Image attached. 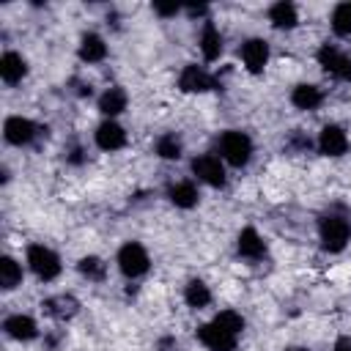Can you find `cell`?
Returning a JSON list of instances; mask_svg holds the SVG:
<instances>
[{"label": "cell", "mask_w": 351, "mask_h": 351, "mask_svg": "<svg viewBox=\"0 0 351 351\" xmlns=\"http://www.w3.org/2000/svg\"><path fill=\"white\" fill-rule=\"evenodd\" d=\"M181 151H184V145L173 132H167L156 140V156H162V159H178Z\"/></svg>", "instance_id": "obj_27"}, {"label": "cell", "mask_w": 351, "mask_h": 351, "mask_svg": "<svg viewBox=\"0 0 351 351\" xmlns=\"http://www.w3.org/2000/svg\"><path fill=\"white\" fill-rule=\"evenodd\" d=\"M41 310L58 321H66V318H74L77 310H80V302L71 296V293H58V296H47L41 302Z\"/></svg>", "instance_id": "obj_13"}, {"label": "cell", "mask_w": 351, "mask_h": 351, "mask_svg": "<svg viewBox=\"0 0 351 351\" xmlns=\"http://www.w3.org/2000/svg\"><path fill=\"white\" fill-rule=\"evenodd\" d=\"M151 266V258L145 252V247L140 241H126L121 250H118V269L123 277L134 280V277H143Z\"/></svg>", "instance_id": "obj_3"}, {"label": "cell", "mask_w": 351, "mask_h": 351, "mask_svg": "<svg viewBox=\"0 0 351 351\" xmlns=\"http://www.w3.org/2000/svg\"><path fill=\"white\" fill-rule=\"evenodd\" d=\"M126 104H129V96H126V90L118 88V85L107 88V90L99 96V110H101L110 121H112V115H121V112L126 110Z\"/></svg>", "instance_id": "obj_19"}, {"label": "cell", "mask_w": 351, "mask_h": 351, "mask_svg": "<svg viewBox=\"0 0 351 351\" xmlns=\"http://www.w3.org/2000/svg\"><path fill=\"white\" fill-rule=\"evenodd\" d=\"M25 74H27L25 58L16 55V52H3V58H0V77H3V82L16 85V82H22Z\"/></svg>", "instance_id": "obj_18"}, {"label": "cell", "mask_w": 351, "mask_h": 351, "mask_svg": "<svg viewBox=\"0 0 351 351\" xmlns=\"http://www.w3.org/2000/svg\"><path fill=\"white\" fill-rule=\"evenodd\" d=\"M200 52L206 60H217L219 52H222V33L217 30L214 22H203V30H200Z\"/></svg>", "instance_id": "obj_20"}, {"label": "cell", "mask_w": 351, "mask_h": 351, "mask_svg": "<svg viewBox=\"0 0 351 351\" xmlns=\"http://www.w3.org/2000/svg\"><path fill=\"white\" fill-rule=\"evenodd\" d=\"M77 269H80L82 277H88V280H93V282H101V280L107 277V263H104L101 258H96V255H85V258H80Z\"/></svg>", "instance_id": "obj_25"}, {"label": "cell", "mask_w": 351, "mask_h": 351, "mask_svg": "<svg viewBox=\"0 0 351 351\" xmlns=\"http://www.w3.org/2000/svg\"><path fill=\"white\" fill-rule=\"evenodd\" d=\"M186 14H189V16H206V14H208V8H206V5H189V8H186Z\"/></svg>", "instance_id": "obj_32"}, {"label": "cell", "mask_w": 351, "mask_h": 351, "mask_svg": "<svg viewBox=\"0 0 351 351\" xmlns=\"http://www.w3.org/2000/svg\"><path fill=\"white\" fill-rule=\"evenodd\" d=\"M107 58V44L99 33H85L80 38V60L82 63H101Z\"/></svg>", "instance_id": "obj_17"}, {"label": "cell", "mask_w": 351, "mask_h": 351, "mask_svg": "<svg viewBox=\"0 0 351 351\" xmlns=\"http://www.w3.org/2000/svg\"><path fill=\"white\" fill-rule=\"evenodd\" d=\"M335 351H351V337H337Z\"/></svg>", "instance_id": "obj_33"}, {"label": "cell", "mask_w": 351, "mask_h": 351, "mask_svg": "<svg viewBox=\"0 0 351 351\" xmlns=\"http://www.w3.org/2000/svg\"><path fill=\"white\" fill-rule=\"evenodd\" d=\"M288 145H293L296 151H307V148H310V140L302 137V134H293V140H288Z\"/></svg>", "instance_id": "obj_30"}, {"label": "cell", "mask_w": 351, "mask_h": 351, "mask_svg": "<svg viewBox=\"0 0 351 351\" xmlns=\"http://www.w3.org/2000/svg\"><path fill=\"white\" fill-rule=\"evenodd\" d=\"M66 159H69L71 165H82V162H85V151H82L80 145H74V148L69 151V156H66Z\"/></svg>", "instance_id": "obj_29"}, {"label": "cell", "mask_w": 351, "mask_h": 351, "mask_svg": "<svg viewBox=\"0 0 351 351\" xmlns=\"http://www.w3.org/2000/svg\"><path fill=\"white\" fill-rule=\"evenodd\" d=\"M27 266L44 282H49V280H55L60 274V258L44 244H30L27 247Z\"/></svg>", "instance_id": "obj_4"}, {"label": "cell", "mask_w": 351, "mask_h": 351, "mask_svg": "<svg viewBox=\"0 0 351 351\" xmlns=\"http://www.w3.org/2000/svg\"><path fill=\"white\" fill-rule=\"evenodd\" d=\"M93 140H96V145H99L101 151H118V148L126 145V132H123L121 123H115V121H104V123L96 126Z\"/></svg>", "instance_id": "obj_12"}, {"label": "cell", "mask_w": 351, "mask_h": 351, "mask_svg": "<svg viewBox=\"0 0 351 351\" xmlns=\"http://www.w3.org/2000/svg\"><path fill=\"white\" fill-rule=\"evenodd\" d=\"M241 60L250 74H261L269 63V44L263 38H250L241 44Z\"/></svg>", "instance_id": "obj_11"}, {"label": "cell", "mask_w": 351, "mask_h": 351, "mask_svg": "<svg viewBox=\"0 0 351 351\" xmlns=\"http://www.w3.org/2000/svg\"><path fill=\"white\" fill-rule=\"evenodd\" d=\"M154 11L159 16H176L178 14V5H154Z\"/></svg>", "instance_id": "obj_31"}, {"label": "cell", "mask_w": 351, "mask_h": 351, "mask_svg": "<svg viewBox=\"0 0 351 351\" xmlns=\"http://www.w3.org/2000/svg\"><path fill=\"white\" fill-rule=\"evenodd\" d=\"M192 173L208 184V186H225V167H222V159L214 156V154H200L192 159Z\"/></svg>", "instance_id": "obj_7"}, {"label": "cell", "mask_w": 351, "mask_h": 351, "mask_svg": "<svg viewBox=\"0 0 351 351\" xmlns=\"http://www.w3.org/2000/svg\"><path fill=\"white\" fill-rule=\"evenodd\" d=\"M214 324H219L222 329H228L230 335H241V329H244V318L239 315V313H233V310H222V313H217L214 315Z\"/></svg>", "instance_id": "obj_28"}, {"label": "cell", "mask_w": 351, "mask_h": 351, "mask_svg": "<svg viewBox=\"0 0 351 351\" xmlns=\"http://www.w3.org/2000/svg\"><path fill=\"white\" fill-rule=\"evenodd\" d=\"M3 329H5V335L14 337V340H33V337L38 335L36 321H33L30 315H22V313L8 315V318L3 321Z\"/></svg>", "instance_id": "obj_14"}, {"label": "cell", "mask_w": 351, "mask_h": 351, "mask_svg": "<svg viewBox=\"0 0 351 351\" xmlns=\"http://www.w3.org/2000/svg\"><path fill=\"white\" fill-rule=\"evenodd\" d=\"M318 151L324 156H343L348 151V134L337 123H326L318 134Z\"/></svg>", "instance_id": "obj_10"}, {"label": "cell", "mask_w": 351, "mask_h": 351, "mask_svg": "<svg viewBox=\"0 0 351 351\" xmlns=\"http://www.w3.org/2000/svg\"><path fill=\"white\" fill-rule=\"evenodd\" d=\"M178 88H181L184 93H203V90L217 88V80H214L203 66L189 63V66H184V71H181V77H178Z\"/></svg>", "instance_id": "obj_9"}, {"label": "cell", "mask_w": 351, "mask_h": 351, "mask_svg": "<svg viewBox=\"0 0 351 351\" xmlns=\"http://www.w3.org/2000/svg\"><path fill=\"white\" fill-rule=\"evenodd\" d=\"M22 282V266L14 261V258H0V285L5 291H14L16 285Z\"/></svg>", "instance_id": "obj_24"}, {"label": "cell", "mask_w": 351, "mask_h": 351, "mask_svg": "<svg viewBox=\"0 0 351 351\" xmlns=\"http://www.w3.org/2000/svg\"><path fill=\"white\" fill-rule=\"evenodd\" d=\"M285 351H307V348H302V346H291V348H285Z\"/></svg>", "instance_id": "obj_35"}, {"label": "cell", "mask_w": 351, "mask_h": 351, "mask_svg": "<svg viewBox=\"0 0 351 351\" xmlns=\"http://www.w3.org/2000/svg\"><path fill=\"white\" fill-rule=\"evenodd\" d=\"M197 340H200L208 351H233V348H236V335H230L228 329H222V326L214 324V321L197 326Z\"/></svg>", "instance_id": "obj_8"}, {"label": "cell", "mask_w": 351, "mask_h": 351, "mask_svg": "<svg viewBox=\"0 0 351 351\" xmlns=\"http://www.w3.org/2000/svg\"><path fill=\"white\" fill-rule=\"evenodd\" d=\"M269 22H271L277 30H291V27L299 25V11H296L293 3L280 0V3H274V5L269 8Z\"/></svg>", "instance_id": "obj_16"}, {"label": "cell", "mask_w": 351, "mask_h": 351, "mask_svg": "<svg viewBox=\"0 0 351 351\" xmlns=\"http://www.w3.org/2000/svg\"><path fill=\"white\" fill-rule=\"evenodd\" d=\"M318 63L324 66L326 74L351 82V52H343V49H337L335 44H321V49H318Z\"/></svg>", "instance_id": "obj_5"}, {"label": "cell", "mask_w": 351, "mask_h": 351, "mask_svg": "<svg viewBox=\"0 0 351 351\" xmlns=\"http://www.w3.org/2000/svg\"><path fill=\"white\" fill-rule=\"evenodd\" d=\"M217 148H219V156L233 167H244L252 156V140L239 129L222 132L219 140H217Z\"/></svg>", "instance_id": "obj_2"}, {"label": "cell", "mask_w": 351, "mask_h": 351, "mask_svg": "<svg viewBox=\"0 0 351 351\" xmlns=\"http://www.w3.org/2000/svg\"><path fill=\"white\" fill-rule=\"evenodd\" d=\"M159 348H162V351H176V348H178V343H176L173 337H167V340H159Z\"/></svg>", "instance_id": "obj_34"}, {"label": "cell", "mask_w": 351, "mask_h": 351, "mask_svg": "<svg viewBox=\"0 0 351 351\" xmlns=\"http://www.w3.org/2000/svg\"><path fill=\"white\" fill-rule=\"evenodd\" d=\"M38 126L30 121V118H22V115H11V118H5V123H3V137H5V143H11V145H30L36 137H38Z\"/></svg>", "instance_id": "obj_6"}, {"label": "cell", "mask_w": 351, "mask_h": 351, "mask_svg": "<svg viewBox=\"0 0 351 351\" xmlns=\"http://www.w3.org/2000/svg\"><path fill=\"white\" fill-rule=\"evenodd\" d=\"M184 302L192 307V310H203L208 302H211V291L203 280H189L186 288H184Z\"/></svg>", "instance_id": "obj_23"}, {"label": "cell", "mask_w": 351, "mask_h": 351, "mask_svg": "<svg viewBox=\"0 0 351 351\" xmlns=\"http://www.w3.org/2000/svg\"><path fill=\"white\" fill-rule=\"evenodd\" d=\"M167 197L178 208H192V206H197L200 195H197V186L192 181H176V184L167 186Z\"/></svg>", "instance_id": "obj_22"}, {"label": "cell", "mask_w": 351, "mask_h": 351, "mask_svg": "<svg viewBox=\"0 0 351 351\" xmlns=\"http://www.w3.org/2000/svg\"><path fill=\"white\" fill-rule=\"evenodd\" d=\"M236 247H239V255L241 258H250V261H258L266 255V244L261 239V233L255 228H244L236 239Z\"/></svg>", "instance_id": "obj_15"}, {"label": "cell", "mask_w": 351, "mask_h": 351, "mask_svg": "<svg viewBox=\"0 0 351 351\" xmlns=\"http://www.w3.org/2000/svg\"><path fill=\"white\" fill-rule=\"evenodd\" d=\"M318 236H321V244L326 252H340V250H346V244L351 239V222L343 214L329 211L318 222Z\"/></svg>", "instance_id": "obj_1"}, {"label": "cell", "mask_w": 351, "mask_h": 351, "mask_svg": "<svg viewBox=\"0 0 351 351\" xmlns=\"http://www.w3.org/2000/svg\"><path fill=\"white\" fill-rule=\"evenodd\" d=\"M332 30L340 38H348L351 36V3L335 5V11H332Z\"/></svg>", "instance_id": "obj_26"}, {"label": "cell", "mask_w": 351, "mask_h": 351, "mask_svg": "<svg viewBox=\"0 0 351 351\" xmlns=\"http://www.w3.org/2000/svg\"><path fill=\"white\" fill-rule=\"evenodd\" d=\"M321 101H324L321 88H315V85H310V82H302V85H296V88L291 90V104H293L296 110H315Z\"/></svg>", "instance_id": "obj_21"}]
</instances>
